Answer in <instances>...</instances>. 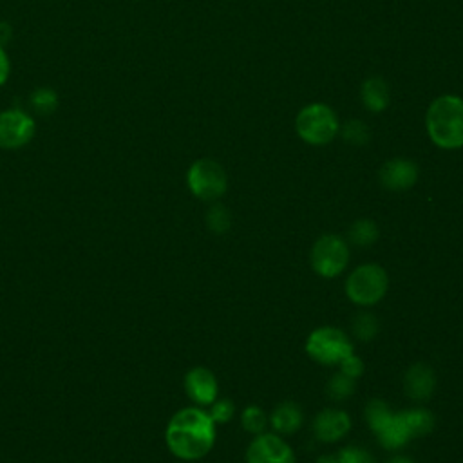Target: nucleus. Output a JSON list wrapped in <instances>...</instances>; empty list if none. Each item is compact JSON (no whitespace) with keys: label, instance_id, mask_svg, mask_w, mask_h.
Segmentation results:
<instances>
[{"label":"nucleus","instance_id":"a211bd4d","mask_svg":"<svg viewBox=\"0 0 463 463\" xmlns=\"http://www.w3.org/2000/svg\"><path fill=\"white\" fill-rule=\"evenodd\" d=\"M378 233L380 232H378V226L374 224V221H371V219H358V221H354L351 224V228L347 232V237H349V241L353 244L365 248V246H371V244L376 242Z\"/></svg>","mask_w":463,"mask_h":463},{"label":"nucleus","instance_id":"9b49d317","mask_svg":"<svg viewBox=\"0 0 463 463\" xmlns=\"http://www.w3.org/2000/svg\"><path fill=\"white\" fill-rule=\"evenodd\" d=\"M351 429V418L342 409H324L313 420V434L324 443L342 439Z\"/></svg>","mask_w":463,"mask_h":463},{"label":"nucleus","instance_id":"dca6fc26","mask_svg":"<svg viewBox=\"0 0 463 463\" xmlns=\"http://www.w3.org/2000/svg\"><path fill=\"white\" fill-rule=\"evenodd\" d=\"M400 416H402L412 439L429 434L434 427V416L430 414V411L421 409V407L403 409V411H400Z\"/></svg>","mask_w":463,"mask_h":463},{"label":"nucleus","instance_id":"39448f33","mask_svg":"<svg viewBox=\"0 0 463 463\" xmlns=\"http://www.w3.org/2000/svg\"><path fill=\"white\" fill-rule=\"evenodd\" d=\"M306 353L318 364L338 365L345 356L354 353V345L342 329L322 326L309 333Z\"/></svg>","mask_w":463,"mask_h":463},{"label":"nucleus","instance_id":"f3484780","mask_svg":"<svg viewBox=\"0 0 463 463\" xmlns=\"http://www.w3.org/2000/svg\"><path fill=\"white\" fill-rule=\"evenodd\" d=\"M58 94L51 87H38L29 96L31 109L40 116H51L58 109Z\"/></svg>","mask_w":463,"mask_h":463},{"label":"nucleus","instance_id":"b1692460","mask_svg":"<svg viewBox=\"0 0 463 463\" xmlns=\"http://www.w3.org/2000/svg\"><path fill=\"white\" fill-rule=\"evenodd\" d=\"M342 136L351 145H364L369 139V130L362 121L351 119L342 127Z\"/></svg>","mask_w":463,"mask_h":463},{"label":"nucleus","instance_id":"9d476101","mask_svg":"<svg viewBox=\"0 0 463 463\" xmlns=\"http://www.w3.org/2000/svg\"><path fill=\"white\" fill-rule=\"evenodd\" d=\"M184 391L197 407H204L217 400L219 385L210 369L197 365L184 374Z\"/></svg>","mask_w":463,"mask_h":463},{"label":"nucleus","instance_id":"20e7f679","mask_svg":"<svg viewBox=\"0 0 463 463\" xmlns=\"http://www.w3.org/2000/svg\"><path fill=\"white\" fill-rule=\"evenodd\" d=\"M297 134L309 145H326L338 134V118L324 103L306 105L295 119Z\"/></svg>","mask_w":463,"mask_h":463},{"label":"nucleus","instance_id":"7ed1b4c3","mask_svg":"<svg viewBox=\"0 0 463 463\" xmlns=\"http://www.w3.org/2000/svg\"><path fill=\"white\" fill-rule=\"evenodd\" d=\"M387 286V271L376 262H367L349 273L345 280V295L356 306H373L385 297Z\"/></svg>","mask_w":463,"mask_h":463},{"label":"nucleus","instance_id":"412c9836","mask_svg":"<svg viewBox=\"0 0 463 463\" xmlns=\"http://www.w3.org/2000/svg\"><path fill=\"white\" fill-rule=\"evenodd\" d=\"M206 224L212 232L224 233L232 224V217H230L228 208L222 206V204H213L206 213Z\"/></svg>","mask_w":463,"mask_h":463},{"label":"nucleus","instance_id":"ddd939ff","mask_svg":"<svg viewBox=\"0 0 463 463\" xmlns=\"http://www.w3.org/2000/svg\"><path fill=\"white\" fill-rule=\"evenodd\" d=\"M436 387V376L427 364H414L403 376V389L409 398L416 402L429 400Z\"/></svg>","mask_w":463,"mask_h":463},{"label":"nucleus","instance_id":"6ab92c4d","mask_svg":"<svg viewBox=\"0 0 463 463\" xmlns=\"http://www.w3.org/2000/svg\"><path fill=\"white\" fill-rule=\"evenodd\" d=\"M268 421L269 418L266 416V412L257 407V405H248L242 414H241V423L244 427V430L251 432V434H260V432H266V427H268Z\"/></svg>","mask_w":463,"mask_h":463},{"label":"nucleus","instance_id":"393cba45","mask_svg":"<svg viewBox=\"0 0 463 463\" xmlns=\"http://www.w3.org/2000/svg\"><path fill=\"white\" fill-rule=\"evenodd\" d=\"M235 412V405L232 400L228 398H221V400H215L212 405H210V411L208 414L212 416V420L215 423H224V421H230L232 416Z\"/></svg>","mask_w":463,"mask_h":463},{"label":"nucleus","instance_id":"4be33fe9","mask_svg":"<svg viewBox=\"0 0 463 463\" xmlns=\"http://www.w3.org/2000/svg\"><path fill=\"white\" fill-rule=\"evenodd\" d=\"M353 331L360 340H371L378 333V322L371 313H360L353 322Z\"/></svg>","mask_w":463,"mask_h":463},{"label":"nucleus","instance_id":"a878e982","mask_svg":"<svg viewBox=\"0 0 463 463\" xmlns=\"http://www.w3.org/2000/svg\"><path fill=\"white\" fill-rule=\"evenodd\" d=\"M338 365H340V373H344L354 380L364 373V362L354 353L345 356Z\"/></svg>","mask_w":463,"mask_h":463},{"label":"nucleus","instance_id":"aec40b11","mask_svg":"<svg viewBox=\"0 0 463 463\" xmlns=\"http://www.w3.org/2000/svg\"><path fill=\"white\" fill-rule=\"evenodd\" d=\"M353 391H354V378L344 373H336L335 376H331L327 383V394L333 400H345L347 396L353 394Z\"/></svg>","mask_w":463,"mask_h":463},{"label":"nucleus","instance_id":"f257e3e1","mask_svg":"<svg viewBox=\"0 0 463 463\" xmlns=\"http://www.w3.org/2000/svg\"><path fill=\"white\" fill-rule=\"evenodd\" d=\"M168 450L184 461L204 458L215 441V421L208 411L194 405L177 411L165 430Z\"/></svg>","mask_w":463,"mask_h":463},{"label":"nucleus","instance_id":"c85d7f7f","mask_svg":"<svg viewBox=\"0 0 463 463\" xmlns=\"http://www.w3.org/2000/svg\"><path fill=\"white\" fill-rule=\"evenodd\" d=\"M387 463H414V461L409 459L407 456H392Z\"/></svg>","mask_w":463,"mask_h":463},{"label":"nucleus","instance_id":"f8f14e48","mask_svg":"<svg viewBox=\"0 0 463 463\" xmlns=\"http://www.w3.org/2000/svg\"><path fill=\"white\" fill-rule=\"evenodd\" d=\"M418 179V166L407 157H394L380 168V183L387 190L402 192L411 188Z\"/></svg>","mask_w":463,"mask_h":463},{"label":"nucleus","instance_id":"c756f323","mask_svg":"<svg viewBox=\"0 0 463 463\" xmlns=\"http://www.w3.org/2000/svg\"><path fill=\"white\" fill-rule=\"evenodd\" d=\"M317 463H336V459H335V456H320L317 459Z\"/></svg>","mask_w":463,"mask_h":463},{"label":"nucleus","instance_id":"4468645a","mask_svg":"<svg viewBox=\"0 0 463 463\" xmlns=\"http://www.w3.org/2000/svg\"><path fill=\"white\" fill-rule=\"evenodd\" d=\"M302 421V409L295 402H282L269 414V425L277 434H293L300 429Z\"/></svg>","mask_w":463,"mask_h":463},{"label":"nucleus","instance_id":"2eb2a0df","mask_svg":"<svg viewBox=\"0 0 463 463\" xmlns=\"http://www.w3.org/2000/svg\"><path fill=\"white\" fill-rule=\"evenodd\" d=\"M364 107L371 112H382L389 105V87L382 78H369L362 85Z\"/></svg>","mask_w":463,"mask_h":463},{"label":"nucleus","instance_id":"f03ea898","mask_svg":"<svg viewBox=\"0 0 463 463\" xmlns=\"http://www.w3.org/2000/svg\"><path fill=\"white\" fill-rule=\"evenodd\" d=\"M427 132L439 148L452 150L463 146V98L445 94L436 98L427 110Z\"/></svg>","mask_w":463,"mask_h":463},{"label":"nucleus","instance_id":"6e6552de","mask_svg":"<svg viewBox=\"0 0 463 463\" xmlns=\"http://www.w3.org/2000/svg\"><path fill=\"white\" fill-rule=\"evenodd\" d=\"M36 132V121L25 110L11 107L0 112V148L18 150L31 143Z\"/></svg>","mask_w":463,"mask_h":463},{"label":"nucleus","instance_id":"bb28decb","mask_svg":"<svg viewBox=\"0 0 463 463\" xmlns=\"http://www.w3.org/2000/svg\"><path fill=\"white\" fill-rule=\"evenodd\" d=\"M9 74H11V60L5 49L0 45V87L9 80Z\"/></svg>","mask_w":463,"mask_h":463},{"label":"nucleus","instance_id":"5701e85b","mask_svg":"<svg viewBox=\"0 0 463 463\" xmlns=\"http://www.w3.org/2000/svg\"><path fill=\"white\" fill-rule=\"evenodd\" d=\"M335 459H336V463H374L373 456L365 449L356 447V445L342 447L338 450V454L335 456Z\"/></svg>","mask_w":463,"mask_h":463},{"label":"nucleus","instance_id":"0eeeda50","mask_svg":"<svg viewBox=\"0 0 463 463\" xmlns=\"http://www.w3.org/2000/svg\"><path fill=\"white\" fill-rule=\"evenodd\" d=\"M186 184L190 192L203 201H215L224 195L228 179L224 168L213 159H197L186 172Z\"/></svg>","mask_w":463,"mask_h":463},{"label":"nucleus","instance_id":"423d86ee","mask_svg":"<svg viewBox=\"0 0 463 463\" xmlns=\"http://www.w3.org/2000/svg\"><path fill=\"white\" fill-rule=\"evenodd\" d=\"M311 268L324 279L338 277L349 262V246L345 239L335 233L322 235L311 248Z\"/></svg>","mask_w":463,"mask_h":463},{"label":"nucleus","instance_id":"cd10ccee","mask_svg":"<svg viewBox=\"0 0 463 463\" xmlns=\"http://www.w3.org/2000/svg\"><path fill=\"white\" fill-rule=\"evenodd\" d=\"M13 38V27L7 22H0V45L4 47Z\"/></svg>","mask_w":463,"mask_h":463},{"label":"nucleus","instance_id":"1a4fd4ad","mask_svg":"<svg viewBox=\"0 0 463 463\" xmlns=\"http://www.w3.org/2000/svg\"><path fill=\"white\" fill-rule=\"evenodd\" d=\"M246 463H297V458L280 434L260 432L246 449Z\"/></svg>","mask_w":463,"mask_h":463}]
</instances>
